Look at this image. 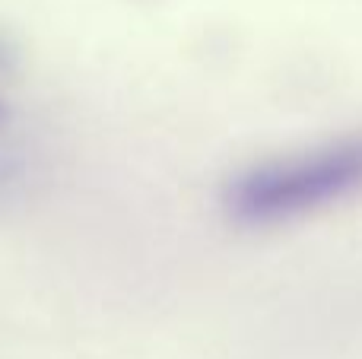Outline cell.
Wrapping results in <instances>:
<instances>
[{
	"label": "cell",
	"mask_w": 362,
	"mask_h": 359,
	"mask_svg": "<svg viewBox=\"0 0 362 359\" xmlns=\"http://www.w3.org/2000/svg\"><path fill=\"white\" fill-rule=\"evenodd\" d=\"M359 194L362 131L235 172L223 191V207L238 226L270 229L325 213Z\"/></svg>",
	"instance_id": "obj_1"
},
{
	"label": "cell",
	"mask_w": 362,
	"mask_h": 359,
	"mask_svg": "<svg viewBox=\"0 0 362 359\" xmlns=\"http://www.w3.org/2000/svg\"><path fill=\"white\" fill-rule=\"evenodd\" d=\"M4 124H6V105L0 102V131H4Z\"/></svg>",
	"instance_id": "obj_2"
}]
</instances>
